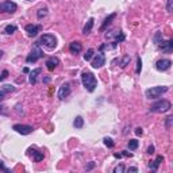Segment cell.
I'll return each mask as SVG.
<instances>
[{
  "label": "cell",
  "instance_id": "cell-1",
  "mask_svg": "<svg viewBox=\"0 0 173 173\" xmlns=\"http://www.w3.org/2000/svg\"><path fill=\"white\" fill-rule=\"evenodd\" d=\"M81 81H83L84 88L88 91V92H93L95 88L97 86V80H96V77L93 76L92 72H83Z\"/></svg>",
  "mask_w": 173,
  "mask_h": 173
},
{
  "label": "cell",
  "instance_id": "cell-2",
  "mask_svg": "<svg viewBox=\"0 0 173 173\" xmlns=\"http://www.w3.org/2000/svg\"><path fill=\"white\" fill-rule=\"evenodd\" d=\"M168 86L166 85H157V86H151V88L145 91V95L148 99H157L160 96H162L165 92H168Z\"/></svg>",
  "mask_w": 173,
  "mask_h": 173
},
{
  "label": "cell",
  "instance_id": "cell-3",
  "mask_svg": "<svg viewBox=\"0 0 173 173\" xmlns=\"http://www.w3.org/2000/svg\"><path fill=\"white\" fill-rule=\"evenodd\" d=\"M38 45L45 46L46 49H54V47L57 46V39H55V37L51 35V34H43L39 38V41H38Z\"/></svg>",
  "mask_w": 173,
  "mask_h": 173
},
{
  "label": "cell",
  "instance_id": "cell-4",
  "mask_svg": "<svg viewBox=\"0 0 173 173\" xmlns=\"http://www.w3.org/2000/svg\"><path fill=\"white\" fill-rule=\"evenodd\" d=\"M172 108V103L168 100H160L157 103H154L153 106L150 107L151 112H166Z\"/></svg>",
  "mask_w": 173,
  "mask_h": 173
},
{
  "label": "cell",
  "instance_id": "cell-5",
  "mask_svg": "<svg viewBox=\"0 0 173 173\" xmlns=\"http://www.w3.org/2000/svg\"><path fill=\"white\" fill-rule=\"evenodd\" d=\"M43 57V51L39 49V46H38V42L34 45V47H33V50H31V53H30L29 55H27V58H26V62H37L39 58H42Z\"/></svg>",
  "mask_w": 173,
  "mask_h": 173
},
{
  "label": "cell",
  "instance_id": "cell-6",
  "mask_svg": "<svg viewBox=\"0 0 173 173\" xmlns=\"http://www.w3.org/2000/svg\"><path fill=\"white\" fill-rule=\"evenodd\" d=\"M16 8H18V6L14 2H3L0 4V12L2 14H14Z\"/></svg>",
  "mask_w": 173,
  "mask_h": 173
},
{
  "label": "cell",
  "instance_id": "cell-7",
  "mask_svg": "<svg viewBox=\"0 0 173 173\" xmlns=\"http://www.w3.org/2000/svg\"><path fill=\"white\" fill-rule=\"evenodd\" d=\"M15 130L16 133L22 134V135H27V134H31L33 133V127L29 126V124H14V127H12Z\"/></svg>",
  "mask_w": 173,
  "mask_h": 173
},
{
  "label": "cell",
  "instance_id": "cell-8",
  "mask_svg": "<svg viewBox=\"0 0 173 173\" xmlns=\"http://www.w3.org/2000/svg\"><path fill=\"white\" fill-rule=\"evenodd\" d=\"M170 65H172L170 60L162 58V60H158V61L155 62V68H157V71H160V72H165L170 68Z\"/></svg>",
  "mask_w": 173,
  "mask_h": 173
},
{
  "label": "cell",
  "instance_id": "cell-9",
  "mask_svg": "<svg viewBox=\"0 0 173 173\" xmlns=\"http://www.w3.org/2000/svg\"><path fill=\"white\" fill-rule=\"evenodd\" d=\"M69 95H71V85H69V83H65L60 86V89H58V99L60 100H64Z\"/></svg>",
  "mask_w": 173,
  "mask_h": 173
},
{
  "label": "cell",
  "instance_id": "cell-10",
  "mask_svg": "<svg viewBox=\"0 0 173 173\" xmlns=\"http://www.w3.org/2000/svg\"><path fill=\"white\" fill-rule=\"evenodd\" d=\"M104 64H106V57H104V54H103V53H99V54L95 55V58H93V61H92V68L99 69V68H102Z\"/></svg>",
  "mask_w": 173,
  "mask_h": 173
},
{
  "label": "cell",
  "instance_id": "cell-11",
  "mask_svg": "<svg viewBox=\"0 0 173 173\" xmlns=\"http://www.w3.org/2000/svg\"><path fill=\"white\" fill-rule=\"evenodd\" d=\"M39 31H41L39 24H27L26 26V33L29 34V37H37Z\"/></svg>",
  "mask_w": 173,
  "mask_h": 173
},
{
  "label": "cell",
  "instance_id": "cell-12",
  "mask_svg": "<svg viewBox=\"0 0 173 173\" xmlns=\"http://www.w3.org/2000/svg\"><path fill=\"white\" fill-rule=\"evenodd\" d=\"M60 65V60L57 57H50L46 60V68L47 71H54L55 68H57Z\"/></svg>",
  "mask_w": 173,
  "mask_h": 173
},
{
  "label": "cell",
  "instance_id": "cell-13",
  "mask_svg": "<svg viewBox=\"0 0 173 173\" xmlns=\"http://www.w3.org/2000/svg\"><path fill=\"white\" fill-rule=\"evenodd\" d=\"M160 49H161L162 51H165V53H170V51L173 50V42L172 39H168V41H161V43H160Z\"/></svg>",
  "mask_w": 173,
  "mask_h": 173
},
{
  "label": "cell",
  "instance_id": "cell-14",
  "mask_svg": "<svg viewBox=\"0 0 173 173\" xmlns=\"http://www.w3.org/2000/svg\"><path fill=\"white\" fill-rule=\"evenodd\" d=\"M69 50H71L72 54H79L80 51L83 50V45H81V42L75 41V42H72L71 45H69Z\"/></svg>",
  "mask_w": 173,
  "mask_h": 173
},
{
  "label": "cell",
  "instance_id": "cell-15",
  "mask_svg": "<svg viewBox=\"0 0 173 173\" xmlns=\"http://www.w3.org/2000/svg\"><path fill=\"white\" fill-rule=\"evenodd\" d=\"M106 37L107 38H115V43H118V42H122L124 39V35L120 31H112V33H107L106 34Z\"/></svg>",
  "mask_w": 173,
  "mask_h": 173
},
{
  "label": "cell",
  "instance_id": "cell-16",
  "mask_svg": "<svg viewBox=\"0 0 173 173\" xmlns=\"http://www.w3.org/2000/svg\"><path fill=\"white\" fill-rule=\"evenodd\" d=\"M41 72H42V69L41 68H37V69H34L33 72H30V77H29V81H30V84H35L37 83V79H38V76L41 75Z\"/></svg>",
  "mask_w": 173,
  "mask_h": 173
},
{
  "label": "cell",
  "instance_id": "cell-17",
  "mask_svg": "<svg viewBox=\"0 0 173 173\" xmlns=\"http://www.w3.org/2000/svg\"><path fill=\"white\" fill-rule=\"evenodd\" d=\"M164 161V157H162V155H158V157L157 158H155V161H153V162H151V164H149V168H150V169L151 170H157L158 169V166H160V164H161Z\"/></svg>",
  "mask_w": 173,
  "mask_h": 173
},
{
  "label": "cell",
  "instance_id": "cell-18",
  "mask_svg": "<svg viewBox=\"0 0 173 173\" xmlns=\"http://www.w3.org/2000/svg\"><path fill=\"white\" fill-rule=\"evenodd\" d=\"M29 151H31L33 158H34V161H35V162H39V161L43 160V153H41V151H38L35 149H29Z\"/></svg>",
  "mask_w": 173,
  "mask_h": 173
},
{
  "label": "cell",
  "instance_id": "cell-19",
  "mask_svg": "<svg viewBox=\"0 0 173 173\" xmlns=\"http://www.w3.org/2000/svg\"><path fill=\"white\" fill-rule=\"evenodd\" d=\"M93 18H89L88 19V22H86V24L84 26V29H83V34H89L91 31H92V27H93Z\"/></svg>",
  "mask_w": 173,
  "mask_h": 173
},
{
  "label": "cell",
  "instance_id": "cell-20",
  "mask_svg": "<svg viewBox=\"0 0 173 173\" xmlns=\"http://www.w3.org/2000/svg\"><path fill=\"white\" fill-rule=\"evenodd\" d=\"M16 26L15 24H8V26H6L4 27V34H7V35H11V34H14L15 31H16Z\"/></svg>",
  "mask_w": 173,
  "mask_h": 173
},
{
  "label": "cell",
  "instance_id": "cell-21",
  "mask_svg": "<svg viewBox=\"0 0 173 173\" xmlns=\"http://www.w3.org/2000/svg\"><path fill=\"white\" fill-rule=\"evenodd\" d=\"M73 126H75L76 128H81L84 126V119L81 118V116H77V118L75 119V122H73Z\"/></svg>",
  "mask_w": 173,
  "mask_h": 173
},
{
  "label": "cell",
  "instance_id": "cell-22",
  "mask_svg": "<svg viewBox=\"0 0 173 173\" xmlns=\"http://www.w3.org/2000/svg\"><path fill=\"white\" fill-rule=\"evenodd\" d=\"M138 146H139V142H138L137 139H130L128 141V149L130 150H137L138 149Z\"/></svg>",
  "mask_w": 173,
  "mask_h": 173
},
{
  "label": "cell",
  "instance_id": "cell-23",
  "mask_svg": "<svg viewBox=\"0 0 173 173\" xmlns=\"http://www.w3.org/2000/svg\"><path fill=\"white\" fill-rule=\"evenodd\" d=\"M130 62V55H123L122 60H120V68H126Z\"/></svg>",
  "mask_w": 173,
  "mask_h": 173
},
{
  "label": "cell",
  "instance_id": "cell-24",
  "mask_svg": "<svg viewBox=\"0 0 173 173\" xmlns=\"http://www.w3.org/2000/svg\"><path fill=\"white\" fill-rule=\"evenodd\" d=\"M93 53H95L93 49H88V51L84 54V60H85V61H91L92 57H93Z\"/></svg>",
  "mask_w": 173,
  "mask_h": 173
},
{
  "label": "cell",
  "instance_id": "cell-25",
  "mask_svg": "<svg viewBox=\"0 0 173 173\" xmlns=\"http://www.w3.org/2000/svg\"><path fill=\"white\" fill-rule=\"evenodd\" d=\"M161 41H162V33L157 31V33H155V35H154V43H155V45H160Z\"/></svg>",
  "mask_w": 173,
  "mask_h": 173
},
{
  "label": "cell",
  "instance_id": "cell-26",
  "mask_svg": "<svg viewBox=\"0 0 173 173\" xmlns=\"http://www.w3.org/2000/svg\"><path fill=\"white\" fill-rule=\"evenodd\" d=\"M47 15V8L46 7H43V8H41L39 11H38V14H37V16H38V19H42V18H45V16Z\"/></svg>",
  "mask_w": 173,
  "mask_h": 173
},
{
  "label": "cell",
  "instance_id": "cell-27",
  "mask_svg": "<svg viewBox=\"0 0 173 173\" xmlns=\"http://www.w3.org/2000/svg\"><path fill=\"white\" fill-rule=\"evenodd\" d=\"M115 16H116L115 14H111L110 16H108V18H107V19L104 20V23H103V26H102V30H104V29L107 27V24H110V23H111V20H112V19H114V18H115Z\"/></svg>",
  "mask_w": 173,
  "mask_h": 173
},
{
  "label": "cell",
  "instance_id": "cell-28",
  "mask_svg": "<svg viewBox=\"0 0 173 173\" xmlns=\"http://www.w3.org/2000/svg\"><path fill=\"white\" fill-rule=\"evenodd\" d=\"M103 141H104V145L107 146V148H112V146H114V142H112V139H111V138L106 137Z\"/></svg>",
  "mask_w": 173,
  "mask_h": 173
},
{
  "label": "cell",
  "instance_id": "cell-29",
  "mask_svg": "<svg viewBox=\"0 0 173 173\" xmlns=\"http://www.w3.org/2000/svg\"><path fill=\"white\" fill-rule=\"evenodd\" d=\"M15 91V86H12V85H4L3 86V92L6 93V92H14Z\"/></svg>",
  "mask_w": 173,
  "mask_h": 173
},
{
  "label": "cell",
  "instance_id": "cell-30",
  "mask_svg": "<svg viewBox=\"0 0 173 173\" xmlns=\"http://www.w3.org/2000/svg\"><path fill=\"white\" fill-rule=\"evenodd\" d=\"M114 172L115 173H123L124 172V165H123V164H120V165H118V166L115 168Z\"/></svg>",
  "mask_w": 173,
  "mask_h": 173
},
{
  "label": "cell",
  "instance_id": "cell-31",
  "mask_svg": "<svg viewBox=\"0 0 173 173\" xmlns=\"http://www.w3.org/2000/svg\"><path fill=\"white\" fill-rule=\"evenodd\" d=\"M141 69H142V61H141V58L138 57L137 58V73H138V75L141 73Z\"/></svg>",
  "mask_w": 173,
  "mask_h": 173
},
{
  "label": "cell",
  "instance_id": "cell-32",
  "mask_svg": "<svg viewBox=\"0 0 173 173\" xmlns=\"http://www.w3.org/2000/svg\"><path fill=\"white\" fill-rule=\"evenodd\" d=\"M172 4H173V0H168V3H166V11L168 12H172Z\"/></svg>",
  "mask_w": 173,
  "mask_h": 173
},
{
  "label": "cell",
  "instance_id": "cell-33",
  "mask_svg": "<svg viewBox=\"0 0 173 173\" xmlns=\"http://www.w3.org/2000/svg\"><path fill=\"white\" fill-rule=\"evenodd\" d=\"M172 119H173V118H172V116H168V118H166V127H168V128H169V127H170Z\"/></svg>",
  "mask_w": 173,
  "mask_h": 173
},
{
  "label": "cell",
  "instance_id": "cell-34",
  "mask_svg": "<svg viewBox=\"0 0 173 173\" xmlns=\"http://www.w3.org/2000/svg\"><path fill=\"white\" fill-rule=\"evenodd\" d=\"M0 169H2V170H4V172H10V169H7V168L4 166V164H3L2 161H0Z\"/></svg>",
  "mask_w": 173,
  "mask_h": 173
},
{
  "label": "cell",
  "instance_id": "cell-35",
  "mask_svg": "<svg viewBox=\"0 0 173 173\" xmlns=\"http://www.w3.org/2000/svg\"><path fill=\"white\" fill-rule=\"evenodd\" d=\"M148 153H149V154H153V153H154V146H153V145L148 148Z\"/></svg>",
  "mask_w": 173,
  "mask_h": 173
},
{
  "label": "cell",
  "instance_id": "cell-36",
  "mask_svg": "<svg viewBox=\"0 0 173 173\" xmlns=\"http://www.w3.org/2000/svg\"><path fill=\"white\" fill-rule=\"evenodd\" d=\"M135 134H137V135H142V128L141 127L135 128Z\"/></svg>",
  "mask_w": 173,
  "mask_h": 173
},
{
  "label": "cell",
  "instance_id": "cell-37",
  "mask_svg": "<svg viewBox=\"0 0 173 173\" xmlns=\"http://www.w3.org/2000/svg\"><path fill=\"white\" fill-rule=\"evenodd\" d=\"M7 76H8V72H7V71H3V73H2V77H3V80L6 79Z\"/></svg>",
  "mask_w": 173,
  "mask_h": 173
},
{
  "label": "cell",
  "instance_id": "cell-38",
  "mask_svg": "<svg viewBox=\"0 0 173 173\" xmlns=\"http://www.w3.org/2000/svg\"><path fill=\"white\" fill-rule=\"evenodd\" d=\"M4 100V92L2 91V92H0V102H3Z\"/></svg>",
  "mask_w": 173,
  "mask_h": 173
},
{
  "label": "cell",
  "instance_id": "cell-39",
  "mask_svg": "<svg viewBox=\"0 0 173 173\" xmlns=\"http://www.w3.org/2000/svg\"><path fill=\"white\" fill-rule=\"evenodd\" d=\"M127 170H128V172H138V169H137V168H128Z\"/></svg>",
  "mask_w": 173,
  "mask_h": 173
},
{
  "label": "cell",
  "instance_id": "cell-40",
  "mask_svg": "<svg viewBox=\"0 0 173 173\" xmlns=\"http://www.w3.org/2000/svg\"><path fill=\"white\" fill-rule=\"evenodd\" d=\"M2 57H3V51L0 50V58H2Z\"/></svg>",
  "mask_w": 173,
  "mask_h": 173
},
{
  "label": "cell",
  "instance_id": "cell-41",
  "mask_svg": "<svg viewBox=\"0 0 173 173\" xmlns=\"http://www.w3.org/2000/svg\"><path fill=\"white\" fill-rule=\"evenodd\" d=\"M2 80H3V77H2V76H0V81H2Z\"/></svg>",
  "mask_w": 173,
  "mask_h": 173
}]
</instances>
